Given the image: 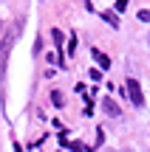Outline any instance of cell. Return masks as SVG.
Instances as JSON below:
<instances>
[{
  "label": "cell",
  "instance_id": "5",
  "mask_svg": "<svg viewBox=\"0 0 150 152\" xmlns=\"http://www.w3.org/2000/svg\"><path fill=\"white\" fill-rule=\"evenodd\" d=\"M51 102H54V107H62V104H65V96H62L60 90H51Z\"/></svg>",
  "mask_w": 150,
  "mask_h": 152
},
{
  "label": "cell",
  "instance_id": "1",
  "mask_svg": "<svg viewBox=\"0 0 150 152\" xmlns=\"http://www.w3.org/2000/svg\"><path fill=\"white\" fill-rule=\"evenodd\" d=\"M130 96V102H133V107H142L145 104V96H142V85L136 79H128V90H125Z\"/></svg>",
  "mask_w": 150,
  "mask_h": 152
},
{
  "label": "cell",
  "instance_id": "6",
  "mask_svg": "<svg viewBox=\"0 0 150 152\" xmlns=\"http://www.w3.org/2000/svg\"><path fill=\"white\" fill-rule=\"evenodd\" d=\"M102 17H105V20H108V23H111V26H113V28H116V26H119V20H116V17H113V14H111V11H102Z\"/></svg>",
  "mask_w": 150,
  "mask_h": 152
},
{
  "label": "cell",
  "instance_id": "4",
  "mask_svg": "<svg viewBox=\"0 0 150 152\" xmlns=\"http://www.w3.org/2000/svg\"><path fill=\"white\" fill-rule=\"evenodd\" d=\"M91 54H94V59L99 62V68H111V59H108V56L102 54V51H96V48H94V51H91Z\"/></svg>",
  "mask_w": 150,
  "mask_h": 152
},
{
  "label": "cell",
  "instance_id": "7",
  "mask_svg": "<svg viewBox=\"0 0 150 152\" xmlns=\"http://www.w3.org/2000/svg\"><path fill=\"white\" fill-rule=\"evenodd\" d=\"M139 20H145V23H150V9H139Z\"/></svg>",
  "mask_w": 150,
  "mask_h": 152
},
{
  "label": "cell",
  "instance_id": "8",
  "mask_svg": "<svg viewBox=\"0 0 150 152\" xmlns=\"http://www.w3.org/2000/svg\"><path fill=\"white\" fill-rule=\"evenodd\" d=\"M113 9H116V11H119V14H122V11H125V9H128V3H125V0H116V3H113Z\"/></svg>",
  "mask_w": 150,
  "mask_h": 152
},
{
  "label": "cell",
  "instance_id": "2",
  "mask_svg": "<svg viewBox=\"0 0 150 152\" xmlns=\"http://www.w3.org/2000/svg\"><path fill=\"white\" fill-rule=\"evenodd\" d=\"M102 110H105V115L108 118H119L122 115V107L116 104V99H111V96H105L102 99Z\"/></svg>",
  "mask_w": 150,
  "mask_h": 152
},
{
  "label": "cell",
  "instance_id": "3",
  "mask_svg": "<svg viewBox=\"0 0 150 152\" xmlns=\"http://www.w3.org/2000/svg\"><path fill=\"white\" fill-rule=\"evenodd\" d=\"M51 37H54V48L60 51V59H62V31H60V28H54ZM62 62H65V59H62Z\"/></svg>",
  "mask_w": 150,
  "mask_h": 152
},
{
  "label": "cell",
  "instance_id": "9",
  "mask_svg": "<svg viewBox=\"0 0 150 152\" xmlns=\"http://www.w3.org/2000/svg\"><path fill=\"white\" fill-rule=\"evenodd\" d=\"M77 51V37H71V42H68V54H74Z\"/></svg>",
  "mask_w": 150,
  "mask_h": 152
}]
</instances>
